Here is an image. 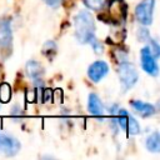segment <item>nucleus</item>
I'll return each mask as SVG.
<instances>
[{
    "label": "nucleus",
    "mask_w": 160,
    "mask_h": 160,
    "mask_svg": "<svg viewBox=\"0 0 160 160\" xmlns=\"http://www.w3.org/2000/svg\"><path fill=\"white\" fill-rule=\"evenodd\" d=\"M155 0H142L135 9V16L138 21L145 26L152 22V12H154Z\"/></svg>",
    "instance_id": "20e7f679"
},
{
    "label": "nucleus",
    "mask_w": 160,
    "mask_h": 160,
    "mask_svg": "<svg viewBox=\"0 0 160 160\" xmlns=\"http://www.w3.org/2000/svg\"><path fill=\"white\" fill-rule=\"evenodd\" d=\"M88 109L92 115L100 116L104 114V105L96 94H90L88 100Z\"/></svg>",
    "instance_id": "9d476101"
},
{
    "label": "nucleus",
    "mask_w": 160,
    "mask_h": 160,
    "mask_svg": "<svg viewBox=\"0 0 160 160\" xmlns=\"http://www.w3.org/2000/svg\"><path fill=\"white\" fill-rule=\"evenodd\" d=\"M118 122H119L121 129L126 130L131 135H136V134L140 132L139 122L125 109H119L118 110Z\"/></svg>",
    "instance_id": "39448f33"
},
{
    "label": "nucleus",
    "mask_w": 160,
    "mask_h": 160,
    "mask_svg": "<svg viewBox=\"0 0 160 160\" xmlns=\"http://www.w3.org/2000/svg\"><path fill=\"white\" fill-rule=\"evenodd\" d=\"M75 36L79 42L89 44L95 38V21L90 11L81 10L74 19Z\"/></svg>",
    "instance_id": "f257e3e1"
},
{
    "label": "nucleus",
    "mask_w": 160,
    "mask_h": 160,
    "mask_svg": "<svg viewBox=\"0 0 160 160\" xmlns=\"http://www.w3.org/2000/svg\"><path fill=\"white\" fill-rule=\"evenodd\" d=\"M130 105L132 106V109H134L139 115H141V116H144V118L151 116V115H154V114L156 112L154 105H151V104H149V102H144V101H141V100H134V101L130 102Z\"/></svg>",
    "instance_id": "1a4fd4ad"
},
{
    "label": "nucleus",
    "mask_w": 160,
    "mask_h": 160,
    "mask_svg": "<svg viewBox=\"0 0 160 160\" xmlns=\"http://www.w3.org/2000/svg\"><path fill=\"white\" fill-rule=\"evenodd\" d=\"M11 41L12 32L10 21L8 19H4L0 21V49L2 51H9V49H11Z\"/></svg>",
    "instance_id": "0eeeda50"
},
{
    "label": "nucleus",
    "mask_w": 160,
    "mask_h": 160,
    "mask_svg": "<svg viewBox=\"0 0 160 160\" xmlns=\"http://www.w3.org/2000/svg\"><path fill=\"white\" fill-rule=\"evenodd\" d=\"M118 74H119L120 82L124 86V89L132 88L136 84L138 79H139V74H138L136 68L134 66V64L128 62V61H124V62L120 64Z\"/></svg>",
    "instance_id": "f03ea898"
},
{
    "label": "nucleus",
    "mask_w": 160,
    "mask_h": 160,
    "mask_svg": "<svg viewBox=\"0 0 160 160\" xmlns=\"http://www.w3.org/2000/svg\"><path fill=\"white\" fill-rule=\"evenodd\" d=\"M106 0H84V4L90 10H100Z\"/></svg>",
    "instance_id": "4468645a"
},
{
    "label": "nucleus",
    "mask_w": 160,
    "mask_h": 160,
    "mask_svg": "<svg viewBox=\"0 0 160 160\" xmlns=\"http://www.w3.org/2000/svg\"><path fill=\"white\" fill-rule=\"evenodd\" d=\"M26 72L28 75L34 79V80H39L42 75V66L35 61V60H30L28 64H26Z\"/></svg>",
    "instance_id": "9b49d317"
},
{
    "label": "nucleus",
    "mask_w": 160,
    "mask_h": 160,
    "mask_svg": "<svg viewBox=\"0 0 160 160\" xmlns=\"http://www.w3.org/2000/svg\"><path fill=\"white\" fill-rule=\"evenodd\" d=\"M44 1H45V4L49 5L50 8H58V6L61 4L62 0H44Z\"/></svg>",
    "instance_id": "2eb2a0df"
},
{
    "label": "nucleus",
    "mask_w": 160,
    "mask_h": 160,
    "mask_svg": "<svg viewBox=\"0 0 160 160\" xmlns=\"http://www.w3.org/2000/svg\"><path fill=\"white\" fill-rule=\"evenodd\" d=\"M146 149L151 152H158L160 150V136L158 131H154L146 139Z\"/></svg>",
    "instance_id": "f8f14e48"
},
{
    "label": "nucleus",
    "mask_w": 160,
    "mask_h": 160,
    "mask_svg": "<svg viewBox=\"0 0 160 160\" xmlns=\"http://www.w3.org/2000/svg\"><path fill=\"white\" fill-rule=\"evenodd\" d=\"M20 149L21 144L19 142V140L0 129V154L5 156H14L19 152Z\"/></svg>",
    "instance_id": "7ed1b4c3"
},
{
    "label": "nucleus",
    "mask_w": 160,
    "mask_h": 160,
    "mask_svg": "<svg viewBox=\"0 0 160 160\" xmlns=\"http://www.w3.org/2000/svg\"><path fill=\"white\" fill-rule=\"evenodd\" d=\"M108 72H109V65L105 61H101V60H98V61L92 62L88 69V75L94 82L100 81Z\"/></svg>",
    "instance_id": "6e6552de"
},
{
    "label": "nucleus",
    "mask_w": 160,
    "mask_h": 160,
    "mask_svg": "<svg viewBox=\"0 0 160 160\" xmlns=\"http://www.w3.org/2000/svg\"><path fill=\"white\" fill-rule=\"evenodd\" d=\"M140 59H141V66L151 76H156L159 74V68L156 64V58L152 55L149 48H144L140 51Z\"/></svg>",
    "instance_id": "423d86ee"
},
{
    "label": "nucleus",
    "mask_w": 160,
    "mask_h": 160,
    "mask_svg": "<svg viewBox=\"0 0 160 160\" xmlns=\"http://www.w3.org/2000/svg\"><path fill=\"white\" fill-rule=\"evenodd\" d=\"M11 98V89L8 84H1L0 85V101L1 102H8Z\"/></svg>",
    "instance_id": "ddd939ff"
}]
</instances>
